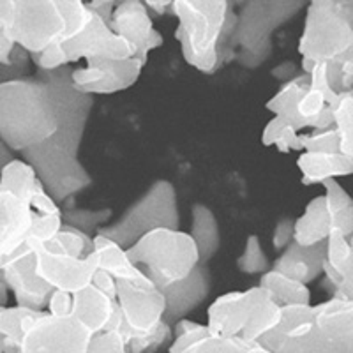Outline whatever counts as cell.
Returning <instances> with one entry per match:
<instances>
[{
  "label": "cell",
  "instance_id": "6da1fadb",
  "mask_svg": "<svg viewBox=\"0 0 353 353\" xmlns=\"http://www.w3.org/2000/svg\"><path fill=\"white\" fill-rule=\"evenodd\" d=\"M94 97L71 83V68L37 71L0 83V140L12 152L44 143L65 125H85Z\"/></svg>",
  "mask_w": 353,
  "mask_h": 353
},
{
  "label": "cell",
  "instance_id": "7a4b0ae2",
  "mask_svg": "<svg viewBox=\"0 0 353 353\" xmlns=\"http://www.w3.org/2000/svg\"><path fill=\"white\" fill-rule=\"evenodd\" d=\"M352 301L332 297L318 305H285L281 320L260 337L272 353H353Z\"/></svg>",
  "mask_w": 353,
  "mask_h": 353
},
{
  "label": "cell",
  "instance_id": "3957f363",
  "mask_svg": "<svg viewBox=\"0 0 353 353\" xmlns=\"http://www.w3.org/2000/svg\"><path fill=\"white\" fill-rule=\"evenodd\" d=\"M172 12L179 18L175 39L189 65L212 74L233 61L232 44L237 12L226 0H175Z\"/></svg>",
  "mask_w": 353,
  "mask_h": 353
},
{
  "label": "cell",
  "instance_id": "277c9868",
  "mask_svg": "<svg viewBox=\"0 0 353 353\" xmlns=\"http://www.w3.org/2000/svg\"><path fill=\"white\" fill-rule=\"evenodd\" d=\"M85 2L11 0L8 34L18 48L30 55L68 41L87 21Z\"/></svg>",
  "mask_w": 353,
  "mask_h": 353
},
{
  "label": "cell",
  "instance_id": "5b68a950",
  "mask_svg": "<svg viewBox=\"0 0 353 353\" xmlns=\"http://www.w3.org/2000/svg\"><path fill=\"white\" fill-rule=\"evenodd\" d=\"M83 134L81 125H68L44 143L21 154L57 205L69 203L92 184V176L78 157Z\"/></svg>",
  "mask_w": 353,
  "mask_h": 353
},
{
  "label": "cell",
  "instance_id": "8992f818",
  "mask_svg": "<svg viewBox=\"0 0 353 353\" xmlns=\"http://www.w3.org/2000/svg\"><path fill=\"white\" fill-rule=\"evenodd\" d=\"M353 4L350 0H314L305 8L304 30L299 39L301 68L309 74L320 62L352 59Z\"/></svg>",
  "mask_w": 353,
  "mask_h": 353
},
{
  "label": "cell",
  "instance_id": "52a82bcc",
  "mask_svg": "<svg viewBox=\"0 0 353 353\" xmlns=\"http://www.w3.org/2000/svg\"><path fill=\"white\" fill-rule=\"evenodd\" d=\"M281 320V305L260 285L244 292L217 297L209 307L207 332L210 336L260 341Z\"/></svg>",
  "mask_w": 353,
  "mask_h": 353
},
{
  "label": "cell",
  "instance_id": "ba28073f",
  "mask_svg": "<svg viewBox=\"0 0 353 353\" xmlns=\"http://www.w3.org/2000/svg\"><path fill=\"white\" fill-rule=\"evenodd\" d=\"M125 253L161 292L184 281L200 265L194 241L182 230H154L129 245Z\"/></svg>",
  "mask_w": 353,
  "mask_h": 353
},
{
  "label": "cell",
  "instance_id": "9c48e42d",
  "mask_svg": "<svg viewBox=\"0 0 353 353\" xmlns=\"http://www.w3.org/2000/svg\"><path fill=\"white\" fill-rule=\"evenodd\" d=\"M305 8L301 0H253L242 4L232 37L233 59L245 68L263 64L272 53V36Z\"/></svg>",
  "mask_w": 353,
  "mask_h": 353
},
{
  "label": "cell",
  "instance_id": "30bf717a",
  "mask_svg": "<svg viewBox=\"0 0 353 353\" xmlns=\"http://www.w3.org/2000/svg\"><path fill=\"white\" fill-rule=\"evenodd\" d=\"M176 191L165 179L154 182L115 223L99 230V235L128 249L143 235L159 228L181 230Z\"/></svg>",
  "mask_w": 353,
  "mask_h": 353
},
{
  "label": "cell",
  "instance_id": "8fae6325",
  "mask_svg": "<svg viewBox=\"0 0 353 353\" xmlns=\"http://www.w3.org/2000/svg\"><path fill=\"white\" fill-rule=\"evenodd\" d=\"M94 332L72 314L39 311L25 327L17 353H90Z\"/></svg>",
  "mask_w": 353,
  "mask_h": 353
},
{
  "label": "cell",
  "instance_id": "7c38bea8",
  "mask_svg": "<svg viewBox=\"0 0 353 353\" xmlns=\"http://www.w3.org/2000/svg\"><path fill=\"white\" fill-rule=\"evenodd\" d=\"M115 302L122 314L119 336L124 343L149 336L166 323L165 297L152 283L117 281Z\"/></svg>",
  "mask_w": 353,
  "mask_h": 353
},
{
  "label": "cell",
  "instance_id": "4fadbf2b",
  "mask_svg": "<svg viewBox=\"0 0 353 353\" xmlns=\"http://www.w3.org/2000/svg\"><path fill=\"white\" fill-rule=\"evenodd\" d=\"M88 9V8H87ZM64 53L68 65L72 62L88 59H106V61H128L134 57L131 44L113 32L105 20L88 9L87 21L74 36L59 44Z\"/></svg>",
  "mask_w": 353,
  "mask_h": 353
},
{
  "label": "cell",
  "instance_id": "5bb4252c",
  "mask_svg": "<svg viewBox=\"0 0 353 353\" xmlns=\"http://www.w3.org/2000/svg\"><path fill=\"white\" fill-rule=\"evenodd\" d=\"M138 59L128 61H106L88 59L81 68L71 69V83L78 92L94 97L97 94H115L137 83L141 74Z\"/></svg>",
  "mask_w": 353,
  "mask_h": 353
},
{
  "label": "cell",
  "instance_id": "9a60e30c",
  "mask_svg": "<svg viewBox=\"0 0 353 353\" xmlns=\"http://www.w3.org/2000/svg\"><path fill=\"white\" fill-rule=\"evenodd\" d=\"M0 279L14 295L17 305L46 311L53 288L36 272V254L25 244L0 269Z\"/></svg>",
  "mask_w": 353,
  "mask_h": 353
},
{
  "label": "cell",
  "instance_id": "2e32d148",
  "mask_svg": "<svg viewBox=\"0 0 353 353\" xmlns=\"http://www.w3.org/2000/svg\"><path fill=\"white\" fill-rule=\"evenodd\" d=\"M28 245L36 254L37 276L44 283H48L53 290L74 293L88 286L92 281L94 272L97 270V256L94 251L87 256L78 258L69 256V254L48 253L36 244Z\"/></svg>",
  "mask_w": 353,
  "mask_h": 353
},
{
  "label": "cell",
  "instance_id": "e0dca14e",
  "mask_svg": "<svg viewBox=\"0 0 353 353\" xmlns=\"http://www.w3.org/2000/svg\"><path fill=\"white\" fill-rule=\"evenodd\" d=\"M110 28L131 44L134 50L132 59H138L143 65L149 61V53L165 43L163 36L154 28L152 17L145 8V2L140 0L119 2L112 12Z\"/></svg>",
  "mask_w": 353,
  "mask_h": 353
},
{
  "label": "cell",
  "instance_id": "ac0fdd59",
  "mask_svg": "<svg viewBox=\"0 0 353 353\" xmlns=\"http://www.w3.org/2000/svg\"><path fill=\"white\" fill-rule=\"evenodd\" d=\"M172 336L170 353H272L258 341L210 336L207 327L185 318L173 323Z\"/></svg>",
  "mask_w": 353,
  "mask_h": 353
},
{
  "label": "cell",
  "instance_id": "d6986e66",
  "mask_svg": "<svg viewBox=\"0 0 353 353\" xmlns=\"http://www.w3.org/2000/svg\"><path fill=\"white\" fill-rule=\"evenodd\" d=\"M32 210L9 191L0 189V269L27 244L32 232Z\"/></svg>",
  "mask_w": 353,
  "mask_h": 353
},
{
  "label": "cell",
  "instance_id": "ffe728a7",
  "mask_svg": "<svg viewBox=\"0 0 353 353\" xmlns=\"http://www.w3.org/2000/svg\"><path fill=\"white\" fill-rule=\"evenodd\" d=\"M210 286L212 283H210V272L207 265H196L184 281L163 290L161 293L166 302V323L172 327L175 321L182 320L191 311H194L205 299L209 297Z\"/></svg>",
  "mask_w": 353,
  "mask_h": 353
},
{
  "label": "cell",
  "instance_id": "44dd1931",
  "mask_svg": "<svg viewBox=\"0 0 353 353\" xmlns=\"http://www.w3.org/2000/svg\"><path fill=\"white\" fill-rule=\"evenodd\" d=\"M352 237L332 230L325 241V258L321 274L332 288V297L352 301L353 283V249Z\"/></svg>",
  "mask_w": 353,
  "mask_h": 353
},
{
  "label": "cell",
  "instance_id": "7402d4cb",
  "mask_svg": "<svg viewBox=\"0 0 353 353\" xmlns=\"http://www.w3.org/2000/svg\"><path fill=\"white\" fill-rule=\"evenodd\" d=\"M323 258H325V242L307 245V248L299 245L297 242H290L283 249L279 258L274 261L272 270L307 285L321 276Z\"/></svg>",
  "mask_w": 353,
  "mask_h": 353
},
{
  "label": "cell",
  "instance_id": "603a6c76",
  "mask_svg": "<svg viewBox=\"0 0 353 353\" xmlns=\"http://www.w3.org/2000/svg\"><path fill=\"white\" fill-rule=\"evenodd\" d=\"M115 305L117 302L113 299L94 285L71 293V314L94 334L108 329Z\"/></svg>",
  "mask_w": 353,
  "mask_h": 353
},
{
  "label": "cell",
  "instance_id": "cb8c5ba5",
  "mask_svg": "<svg viewBox=\"0 0 353 353\" xmlns=\"http://www.w3.org/2000/svg\"><path fill=\"white\" fill-rule=\"evenodd\" d=\"M297 166L302 173V184L313 185L329 179L352 175L353 157L343 156L341 152H302Z\"/></svg>",
  "mask_w": 353,
  "mask_h": 353
},
{
  "label": "cell",
  "instance_id": "d4e9b609",
  "mask_svg": "<svg viewBox=\"0 0 353 353\" xmlns=\"http://www.w3.org/2000/svg\"><path fill=\"white\" fill-rule=\"evenodd\" d=\"M94 253L97 256V269L108 272L115 281L150 283V279L128 258L125 249L110 239L96 233L92 237Z\"/></svg>",
  "mask_w": 353,
  "mask_h": 353
},
{
  "label": "cell",
  "instance_id": "484cf974",
  "mask_svg": "<svg viewBox=\"0 0 353 353\" xmlns=\"http://www.w3.org/2000/svg\"><path fill=\"white\" fill-rule=\"evenodd\" d=\"M330 232L332 225L323 194L314 196L304 209V214L293 219V242L304 248L325 242Z\"/></svg>",
  "mask_w": 353,
  "mask_h": 353
},
{
  "label": "cell",
  "instance_id": "4316f807",
  "mask_svg": "<svg viewBox=\"0 0 353 353\" xmlns=\"http://www.w3.org/2000/svg\"><path fill=\"white\" fill-rule=\"evenodd\" d=\"M191 239L198 249L200 265H207L219 251L221 232L219 223L212 210L203 203H194L191 209Z\"/></svg>",
  "mask_w": 353,
  "mask_h": 353
},
{
  "label": "cell",
  "instance_id": "83f0119b",
  "mask_svg": "<svg viewBox=\"0 0 353 353\" xmlns=\"http://www.w3.org/2000/svg\"><path fill=\"white\" fill-rule=\"evenodd\" d=\"M260 286L267 290L281 307H285V305H304L311 301V292H309L307 285L295 281L292 277L272 269L261 274Z\"/></svg>",
  "mask_w": 353,
  "mask_h": 353
},
{
  "label": "cell",
  "instance_id": "f1b7e54d",
  "mask_svg": "<svg viewBox=\"0 0 353 353\" xmlns=\"http://www.w3.org/2000/svg\"><path fill=\"white\" fill-rule=\"evenodd\" d=\"M325 189V205L330 216V225L332 230L341 232L346 237H352L353 232V201L350 194L346 193L343 185L336 179L321 182Z\"/></svg>",
  "mask_w": 353,
  "mask_h": 353
},
{
  "label": "cell",
  "instance_id": "f546056e",
  "mask_svg": "<svg viewBox=\"0 0 353 353\" xmlns=\"http://www.w3.org/2000/svg\"><path fill=\"white\" fill-rule=\"evenodd\" d=\"M28 244H36L41 249L55 254H69V256L83 258L94 251L92 237L80 230L72 228V226L62 225L61 232L53 235L52 239L44 242H28Z\"/></svg>",
  "mask_w": 353,
  "mask_h": 353
},
{
  "label": "cell",
  "instance_id": "4dcf8cb0",
  "mask_svg": "<svg viewBox=\"0 0 353 353\" xmlns=\"http://www.w3.org/2000/svg\"><path fill=\"white\" fill-rule=\"evenodd\" d=\"M332 129L339 141V152L346 157H353V96L343 92L337 96L332 106Z\"/></svg>",
  "mask_w": 353,
  "mask_h": 353
},
{
  "label": "cell",
  "instance_id": "1f68e13d",
  "mask_svg": "<svg viewBox=\"0 0 353 353\" xmlns=\"http://www.w3.org/2000/svg\"><path fill=\"white\" fill-rule=\"evenodd\" d=\"M39 311L21 307V305H12V307H0V336L4 337L6 345L9 346L12 353L18 352V345L21 341L25 327L32 320Z\"/></svg>",
  "mask_w": 353,
  "mask_h": 353
},
{
  "label": "cell",
  "instance_id": "d6a6232c",
  "mask_svg": "<svg viewBox=\"0 0 353 353\" xmlns=\"http://www.w3.org/2000/svg\"><path fill=\"white\" fill-rule=\"evenodd\" d=\"M110 217H112V210L110 209L88 210L77 209V207H65V209H62V225L72 226V228L80 230V232L87 233V235H90L92 232L96 235L103 228V225L108 223Z\"/></svg>",
  "mask_w": 353,
  "mask_h": 353
},
{
  "label": "cell",
  "instance_id": "836d02e7",
  "mask_svg": "<svg viewBox=\"0 0 353 353\" xmlns=\"http://www.w3.org/2000/svg\"><path fill=\"white\" fill-rule=\"evenodd\" d=\"M261 143L265 147L274 145L279 152H292V150H302L301 134L295 129L290 128L283 119L274 117L269 124L265 125L261 134Z\"/></svg>",
  "mask_w": 353,
  "mask_h": 353
},
{
  "label": "cell",
  "instance_id": "e575fe53",
  "mask_svg": "<svg viewBox=\"0 0 353 353\" xmlns=\"http://www.w3.org/2000/svg\"><path fill=\"white\" fill-rule=\"evenodd\" d=\"M9 12H11V0H0V64L2 65H12L30 61L28 53L18 48L9 37Z\"/></svg>",
  "mask_w": 353,
  "mask_h": 353
},
{
  "label": "cell",
  "instance_id": "d590c367",
  "mask_svg": "<svg viewBox=\"0 0 353 353\" xmlns=\"http://www.w3.org/2000/svg\"><path fill=\"white\" fill-rule=\"evenodd\" d=\"M237 267L244 274H265L270 270L269 258L265 254L263 248L260 244V239L256 235H249L245 239L244 251L237 261Z\"/></svg>",
  "mask_w": 353,
  "mask_h": 353
},
{
  "label": "cell",
  "instance_id": "8d00e7d4",
  "mask_svg": "<svg viewBox=\"0 0 353 353\" xmlns=\"http://www.w3.org/2000/svg\"><path fill=\"white\" fill-rule=\"evenodd\" d=\"M301 147L304 152H339V141L332 128L301 137Z\"/></svg>",
  "mask_w": 353,
  "mask_h": 353
},
{
  "label": "cell",
  "instance_id": "74e56055",
  "mask_svg": "<svg viewBox=\"0 0 353 353\" xmlns=\"http://www.w3.org/2000/svg\"><path fill=\"white\" fill-rule=\"evenodd\" d=\"M90 353H128L125 343L115 330H103L94 334Z\"/></svg>",
  "mask_w": 353,
  "mask_h": 353
},
{
  "label": "cell",
  "instance_id": "f35d334b",
  "mask_svg": "<svg viewBox=\"0 0 353 353\" xmlns=\"http://www.w3.org/2000/svg\"><path fill=\"white\" fill-rule=\"evenodd\" d=\"M293 242V219L290 217H285L276 225L272 235V245L277 251H283L286 245Z\"/></svg>",
  "mask_w": 353,
  "mask_h": 353
},
{
  "label": "cell",
  "instance_id": "ab89813d",
  "mask_svg": "<svg viewBox=\"0 0 353 353\" xmlns=\"http://www.w3.org/2000/svg\"><path fill=\"white\" fill-rule=\"evenodd\" d=\"M46 311H48L50 314H53V316L71 314V293L53 290L48 305H46Z\"/></svg>",
  "mask_w": 353,
  "mask_h": 353
},
{
  "label": "cell",
  "instance_id": "60d3db41",
  "mask_svg": "<svg viewBox=\"0 0 353 353\" xmlns=\"http://www.w3.org/2000/svg\"><path fill=\"white\" fill-rule=\"evenodd\" d=\"M90 285L96 286L97 290H101L103 293H106L110 299L115 301V295H117V281L110 276L108 272H105L103 269H97L92 276V281Z\"/></svg>",
  "mask_w": 353,
  "mask_h": 353
},
{
  "label": "cell",
  "instance_id": "b9f144b4",
  "mask_svg": "<svg viewBox=\"0 0 353 353\" xmlns=\"http://www.w3.org/2000/svg\"><path fill=\"white\" fill-rule=\"evenodd\" d=\"M85 6H87L90 11L96 12L101 20H105L106 23L110 25V20H112V12H113V9H115L117 2H113V0H97V2H85Z\"/></svg>",
  "mask_w": 353,
  "mask_h": 353
},
{
  "label": "cell",
  "instance_id": "7bdbcfd3",
  "mask_svg": "<svg viewBox=\"0 0 353 353\" xmlns=\"http://www.w3.org/2000/svg\"><path fill=\"white\" fill-rule=\"evenodd\" d=\"M28 62H20V64H12V65H2L0 64V83L4 81L12 80V78L21 77L20 72L27 69Z\"/></svg>",
  "mask_w": 353,
  "mask_h": 353
},
{
  "label": "cell",
  "instance_id": "ee69618b",
  "mask_svg": "<svg viewBox=\"0 0 353 353\" xmlns=\"http://www.w3.org/2000/svg\"><path fill=\"white\" fill-rule=\"evenodd\" d=\"M295 69H297V68H295V64H293V62H283L281 65H277V68L274 69L272 77L279 78V80L288 81V80H292V78L297 77Z\"/></svg>",
  "mask_w": 353,
  "mask_h": 353
},
{
  "label": "cell",
  "instance_id": "f6af8a7d",
  "mask_svg": "<svg viewBox=\"0 0 353 353\" xmlns=\"http://www.w3.org/2000/svg\"><path fill=\"white\" fill-rule=\"evenodd\" d=\"M145 8L156 17H161L166 11H172V2H168V0H165V2H145Z\"/></svg>",
  "mask_w": 353,
  "mask_h": 353
},
{
  "label": "cell",
  "instance_id": "bcb514c9",
  "mask_svg": "<svg viewBox=\"0 0 353 353\" xmlns=\"http://www.w3.org/2000/svg\"><path fill=\"white\" fill-rule=\"evenodd\" d=\"M12 159H17V157H14V152L9 149L4 141L0 140V172H2Z\"/></svg>",
  "mask_w": 353,
  "mask_h": 353
},
{
  "label": "cell",
  "instance_id": "7dc6e473",
  "mask_svg": "<svg viewBox=\"0 0 353 353\" xmlns=\"http://www.w3.org/2000/svg\"><path fill=\"white\" fill-rule=\"evenodd\" d=\"M8 286L4 285V281L0 279V307H4L6 302H8Z\"/></svg>",
  "mask_w": 353,
  "mask_h": 353
}]
</instances>
